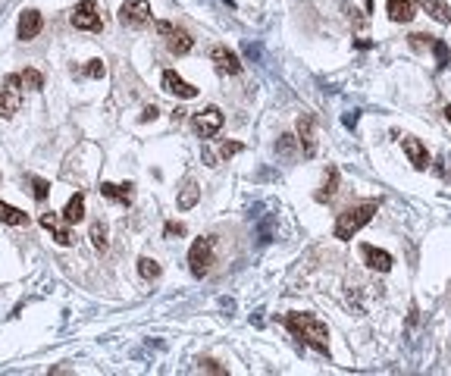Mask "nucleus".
Listing matches in <instances>:
<instances>
[{"label": "nucleus", "mask_w": 451, "mask_h": 376, "mask_svg": "<svg viewBox=\"0 0 451 376\" xmlns=\"http://www.w3.org/2000/svg\"><path fill=\"white\" fill-rule=\"evenodd\" d=\"M282 323L289 326L291 335H298V339L304 345H311L313 351L329 355V329H326V323H320V320L311 317V313H286Z\"/></svg>", "instance_id": "obj_1"}, {"label": "nucleus", "mask_w": 451, "mask_h": 376, "mask_svg": "<svg viewBox=\"0 0 451 376\" xmlns=\"http://www.w3.org/2000/svg\"><path fill=\"white\" fill-rule=\"evenodd\" d=\"M373 216H376V201H363V204H354V207L342 210L338 219H336V239L348 241L351 235H358Z\"/></svg>", "instance_id": "obj_2"}, {"label": "nucleus", "mask_w": 451, "mask_h": 376, "mask_svg": "<svg viewBox=\"0 0 451 376\" xmlns=\"http://www.w3.org/2000/svg\"><path fill=\"white\" fill-rule=\"evenodd\" d=\"M69 22H73V28H78V31H100V28H104V22H100V10H98L94 0H82V4H76Z\"/></svg>", "instance_id": "obj_3"}, {"label": "nucleus", "mask_w": 451, "mask_h": 376, "mask_svg": "<svg viewBox=\"0 0 451 376\" xmlns=\"http://www.w3.org/2000/svg\"><path fill=\"white\" fill-rule=\"evenodd\" d=\"M210 263H213V241L210 239H197L192 251H188V266L197 279H204L210 273Z\"/></svg>", "instance_id": "obj_4"}, {"label": "nucleus", "mask_w": 451, "mask_h": 376, "mask_svg": "<svg viewBox=\"0 0 451 376\" xmlns=\"http://www.w3.org/2000/svg\"><path fill=\"white\" fill-rule=\"evenodd\" d=\"M120 22L129 28H145L150 22V4L147 0H125L120 6Z\"/></svg>", "instance_id": "obj_5"}, {"label": "nucleus", "mask_w": 451, "mask_h": 376, "mask_svg": "<svg viewBox=\"0 0 451 376\" xmlns=\"http://www.w3.org/2000/svg\"><path fill=\"white\" fill-rule=\"evenodd\" d=\"M157 31H160V35L166 38V47H170L172 53H179V57L195 47V38L188 35L185 28H176L172 22H157Z\"/></svg>", "instance_id": "obj_6"}, {"label": "nucleus", "mask_w": 451, "mask_h": 376, "mask_svg": "<svg viewBox=\"0 0 451 376\" xmlns=\"http://www.w3.org/2000/svg\"><path fill=\"white\" fill-rule=\"evenodd\" d=\"M192 125H195V132L201 138H213L219 129H223V113H219L217 107H207V110H201V113L195 116Z\"/></svg>", "instance_id": "obj_7"}, {"label": "nucleus", "mask_w": 451, "mask_h": 376, "mask_svg": "<svg viewBox=\"0 0 451 376\" xmlns=\"http://www.w3.org/2000/svg\"><path fill=\"white\" fill-rule=\"evenodd\" d=\"M163 91L172 94V98H182V100L197 98V88H195V85H188L185 78H182L179 73H172V69H166V73H163Z\"/></svg>", "instance_id": "obj_8"}, {"label": "nucleus", "mask_w": 451, "mask_h": 376, "mask_svg": "<svg viewBox=\"0 0 451 376\" xmlns=\"http://www.w3.org/2000/svg\"><path fill=\"white\" fill-rule=\"evenodd\" d=\"M361 257H363V263H367L370 270H376V273H389L392 263H395L389 251L373 248V245H361Z\"/></svg>", "instance_id": "obj_9"}, {"label": "nucleus", "mask_w": 451, "mask_h": 376, "mask_svg": "<svg viewBox=\"0 0 451 376\" xmlns=\"http://www.w3.org/2000/svg\"><path fill=\"white\" fill-rule=\"evenodd\" d=\"M210 60L217 63V69L223 75H239L242 73V63H239V57H235L229 47H213L210 51Z\"/></svg>", "instance_id": "obj_10"}, {"label": "nucleus", "mask_w": 451, "mask_h": 376, "mask_svg": "<svg viewBox=\"0 0 451 376\" xmlns=\"http://www.w3.org/2000/svg\"><path fill=\"white\" fill-rule=\"evenodd\" d=\"M44 28V19H41V13L38 10H22L19 16V41H31V38H38V31Z\"/></svg>", "instance_id": "obj_11"}, {"label": "nucleus", "mask_w": 451, "mask_h": 376, "mask_svg": "<svg viewBox=\"0 0 451 376\" xmlns=\"http://www.w3.org/2000/svg\"><path fill=\"white\" fill-rule=\"evenodd\" d=\"M41 226L47 232H53V239H57V245H73V232H69V223L66 219H60L57 214H44L41 216Z\"/></svg>", "instance_id": "obj_12"}, {"label": "nucleus", "mask_w": 451, "mask_h": 376, "mask_svg": "<svg viewBox=\"0 0 451 376\" xmlns=\"http://www.w3.org/2000/svg\"><path fill=\"white\" fill-rule=\"evenodd\" d=\"M401 147H405V154H408V160L414 163V169H426L430 167V154H426V147L420 145V138H410V135H405L401 138Z\"/></svg>", "instance_id": "obj_13"}, {"label": "nucleus", "mask_w": 451, "mask_h": 376, "mask_svg": "<svg viewBox=\"0 0 451 376\" xmlns=\"http://www.w3.org/2000/svg\"><path fill=\"white\" fill-rule=\"evenodd\" d=\"M313 116L311 113H304L298 120V141L304 145V157H313L316 154V132H313Z\"/></svg>", "instance_id": "obj_14"}, {"label": "nucleus", "mask_w": 451, "mask_h": 376, "mask_svg": "<svg viewBox=\"0 0 451 376\" xmlns=\"http://www.w3.org/2000/svg\"><path fill=\"white\" fill-rule=\"evenodd\" d=\"M385 13H389L392 22H410L417 13V4L414 0H389V4H385Z\"/></svg>", "instance_id": "obj_15"}, {"label": "nucleus", "mask_w": 451, "mask_h": 376, "mask_svg": "<svg viewBox=\"0 0 451 376\" xmlns=\"http://www.w3.org/2000/svg\"><path fill=\"white\" fill-rule=\"evenodd\" d=\"M414 4L420 6L426 16H432L436 22H442V26H448V22H451V10H448L445 0H414Z\"/></svg>", "instance_id": "obj_16"}, {"label": "nucleus", "mask_w": 451, "mask_h": 376, "mask_svg": "<svg viewBox=\"0 0 451 376\" xmlns=\"http://www.w3.org/2000/svg\"><path fill=\"white\" fill-rule=\"evenodd\" d=\"M0 223H6V226H28V214H26V210H19V207H13V204L0 201Z\"/></svg>", "instance_id": "obj_17"}, {"label": "nucleus", "mask_w": 451, "mask_h": 376, "mask_svg": "<svg viewBox=\"0 0 451 376\" xmlns=\"http://www.w3.org/2000/svg\"><path fill=\"white\" fill-rule=\"evenodd\" d=\"M100 194L110 198V201H116V204H129L132 201V182H125V185L104 182V185H100Z\"/></svg>", "instance_id": "obj_18"}, {"label": "nucleus", "mask_w": 451, "mask_h": 376, "mask_svg": "<svg viewBox=\"0 0 451 376\" xmlns=\"http://www.w3.org/2000/svg\"><path fill=\"white\" fill-rule=\"evenodd\" d=\"M63 219H66L69 226L82 223V219H85V194H73V198H69L66 210H63Z\"/></svg>", "instance_id": "obj_19"}, {"label": "nucleus", "mask_w": 451, "mask_h": 376, "mask_svg": "<svg viewBox=\"0 0 451 376\" xmlns=\"http://www.w3.org/2000/svg\"><path fill=\"white\" fill-rule=\"evenodd\" d=\"M19 94L22 91H0V116H4V120H10V116L16 113V110H19Z\"/></svg>", "instance_id": "obj_20"}, {"label": "nucleus", "mask_w": 451, "mask_h": 376, "mask_svg": "<svg viewBox=\"0 0 451 376\" xmlns=\"http://www.w3.org/2000/svg\"><path fill=\"white\" fill-rule=\"evenodd\" d=\"M19 85L26 91H41L44 88V75L38 73V69H22V73H19Z\"/></svg>", "instance_id": "obj_21"}, {"label": "nucleus", "mask_w": 451, "mask_h": 376, "mask_svg": "<svg viewBox=\"0 0 451 376\" xmlns=\"http://www.w3.org/2000/svg\"><path fill=\"white\" fill-rule=\"evenodd\" d=\"M276 154H279L282 160H291V157L298 154V138L295 135H279V141H276Z\"/></svg>", "instance_id": "obj_22"}, {"label": "nucleus", "mask_w": 451, "mask_h": 376, "mask_svg": "<svg viewBox=\"0 0 451 376\" xmlns=\"http://www.w3.org/2000/svg\"><path fill=\"white\" fill-rule=\"evenodd\" d=\"M336 188H338V169L329 167V176H326V182H323V192L316 194V198H320V201H329L332 194H336Z\"/></svg>", "instance_id": "obj_23"}, {"label": "nucleus", "mask_w": 451, "mask_h": 376, "mask_svg": "<svg viewBox=\"0 0 451 376\" xmlns=\"http://www.w3.org/2000/svg\"><path fill=\"white\" fill-rule=\"evenodd\" d=\"M138 273L145 279H157V276H160V263H157L154 257H141V261H138Z\"/></svg>", "instance_id": "obj_24"}, {"label": "nucleus", "mask_w": 451, "mask_h": 376, "mask_svg": "<svg viewBox=\"0 0 451 376\" xmlns=\"http://www.w3.org/2000/svg\"><path fill=\"white\" fill-rule=\"evenodd\" d=\"M197 194H201V188H197V185H192V182H188V185H185V192H182V198H179V207H182V210L195 207Z\"/></svg>", "instance_id": "obj_25"}, {"label": "nucleus", "mask_w": 451, "mask_h": 376, "mask_svg": "<svg viewBox=\"0 0 451 376\" xmlns=\"http://www.w3.org/2000/svg\"><path fill=\"white\" fill-rule=\"evenodd\" d=\"M242 151H244L242 141H223V145H219V160H229V157H235Z\"/></svg>", "instance_id": "obj_26"}, {"label": "nucleus", "mask_w": 451, "mask_h": 376, "mask_svg": "<svg viewBox=\"0 0 451 376\" xmlns=\"http://www.w3.org/2000/svg\"><path fill=\"white\" fill-rule=\"evenodd\" d=\"M91 241H94V248H100V251L107 248V226L104 223H94L91 226Z\"/></svg>", "instance_id": "obj_27"}, {"label": "nucleus", "mask_w": 451, "mask_h": 376, "mask_svg": "<svg viewBox=\"0 0 451 376\" xmlns=\"http://www.w3.org/2000/svg\"><path fill=\"white\" fill-rule=\"evenodd\" d=\"M28 182H31V194H35V201H44L47 192H51V185H47L44 179H38V176H31Z\"/></svg>", "instance_id": "obj_28"}, {"label": "nucleus", "mask_w": 451, "mask_h": 376, "mask_svg": "<svg viewBox=\"0 0 451 376\" xmlns=\"http://www.w3.org/2000/svg\"><path fill=\"white\" fill-rule=\"evenodd\" d=\"M432 51H436V60H439V66H448V44L442 41V38H432Z\"/></svg>", "instance_id": "obj_29"}, {"label": "nucleus", "mask_w": 451, "mask_h": 376, "mask_svg": "<svg viewBox=\"0 0 451 376\" xmlns=\"http://www.w3.org/2000/svg\"><path fill=\"white\" fill-rule=\"evenodd\" d=\"M430 44H432V35H420V31L410 35V47H414V51H423V47H430Z\"/></svg>", "instance_id": "obj_30"}, {"label": "nucleus", "mask_w": 451, "mask_h": 376, "mask_svg": "<svg viewBox=\"0 0 451 376\" xmlns=\"http://www.w3.org/2000/svg\"><path fill=\"white\" fill-rule=\"evenodd\" d=\"M85 73H88L91 78H100V75H104V63H100V60H91V63H88V69H85Z\"/></svg>", "instance_id": "obj_31"}, {"label": "nucleus", "mask_w": 451, "mask_h": 376, "mask_svg": "<svg viewBox=\"0 0 451 376\" xmlns=\"http://www.w3.org/2000/svg\"><path fill=\"white\" fill-rule=\"evenodd\" d=\"M172 235H185V226H182V223H166V239H172Z\"/></svg>", "instance_id": "obj_32"}, {"label": "nucleus", "mask_w": 451, "mask_h": 376, "mask_svg": "<svg viewBox=\"0 0 451 376\" xmlns=\"http://www.w3.org/2000/svg\"><path fill=\"white\" fill-rule=\"evenodd\" d=\"M4 85H6V88H10V91H22V85H19V75H16V73H13V75H6V78H4Z\"/></svg>", "instance_id": "obj_33"}, {"label": "nucleus", "mask_w": 451, "mask_h": 376, "mask_svg": "<svg viewBox=\"0 0 451 376\" xmlns=\"http://www.w3.org/2000/svg\"><path fill=\"white\" fill-rule=\"evenodd\" d=\"M201 367L210 373H226V367H217V360H201Z\"/></svg>", "instance_id": "obj_34"}]
</instances>
